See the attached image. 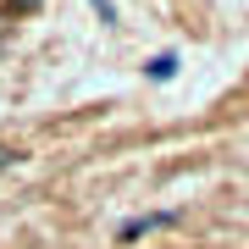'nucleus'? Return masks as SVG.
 <instances>
[{
	"mask_svg": "<svg viewBox=\"0 0 249 249\" xmlns=\"http://www.w3.org/2000/svg\"><path fill=\"white\" fill-rule=\"evenodd\" d=\"M144 72H150V78H172V72H178V55H150Z\"/></svg>",
	"mask_w": 249,
	"mask_h": 249,
	"instance_id": "1",
	"label": "nucleus"
},
{
	"mask_svg": "<svg viewBox=\"0 0 249 249\" xmlns=\"http://www.w3.org/2000/svg\"><path fill=\"white\" fill-rule=\"evenodd\" d=\"M160 222H166V216H144V222H127V227H122V244H133L139 232H150V227H160Z\"/></svg>",
	"mask_w": 249,
	"mask_h": 249,
	"instance_id": "2",
	"label": "nucleus"
},
{
	"mask_svg": "<svg viewBox=\"0 0 249 249\" xmlns=\"http://www.w3.org/2000/svg\"><path fill=\"white\" fill-rule=\"evenodd\" d=\"M94 11H100V22H116V11H111V0H94Z\"/></svg>",
	"mask_w": 249,
	"mask_h": 249,
	"instance_id": "3",
	"label": "nucleus"
},
{
	"mask_svg": "<svg viewBox=\"0 0 249 249\" xmlns=\"http://www.w3.org/2000/svg\"><path fill=\"white\" fill-rule=\"evenodd\" d=\"M6 166H17V150H0V172Z\"/></svg>",
	"mask_w": 249,
	"mask_h": 249,
	"instance_id": "4",
	"label": "nucleus"
},
{
	"mask_svg": "<svg viewBox=\"0 0 249 249\" xmlns=\"http://www.w3.org/2000/svg\"><path fill=\"white\" fill-rule=\"evenodd\" d=\"M17 6H34V0H17Z\"/></svg>",
	"mask_w": 249,
	"mask_h": 249,
	"instance_id": "5",
	"label": "nucleus"
}]
</instances>
